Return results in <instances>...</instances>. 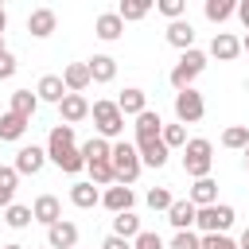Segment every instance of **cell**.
<instances>
[{"label": "cell", "mask_w": 249, "mask_h": 249, "mask_svg": "<svg viewBox=\"0 0 249 249\" xmlns=\"http://www.w3.org/2000/svg\"><path fill=\"white\" fill-rule=\"evenodd\" d=\"M70 202H74L78 210H93V206L101 202V191H97V183H89V179L74 183V187H70Z\"/></svg>", "instance_id": "cell-22"}, {"label": "cell", "mask_w": 249, "mask_h": 249, "mask_svg": "<svg viewBox=\"0 0 249 249\" xmlns=\"http://www.w3.org/2000/svg\"><path fill=\"white\" fill-rule=\"evenodd\" d=\"M160 136H163V144L175 152V148H183V144H187V124H179V121H175V124H163V132H160Z\"/></svg>", "instance_id": "cell-37"}, {"label": "cell", "mask_w": 249, "mask_h": 249, "mask_svg": "<svg viewBox=\"0 0 249 249\" xmlns=\"http://www.w3.org/2000/svg\"><path fill=\"white\" fill-rule=\"evenodd\" d=\"M167 249H202V233H195V230H175V237H171Z\"/></svg>", "instance_id": "cell-38"}, {"label": "cell", "mask_w": 249, "mask_h": 249, "mask_svg": "<svg viewBox=\"0 0 249 249\" xmlns=\"http://www.w3.org/2000/svg\"><path fill=\"white\" fill-rule=\"evenodd\" d=\"M12 74H16V54L4 51V54H0V82H8Z\"/></svg>", "instance_id": "cell-43"}, {"label": "cell", "mask_w": 249, "mask_h": 249, "mask_svg": "<svg viewBox=\"0 0 249 249\" xmlns=\"http://www.w3.org/2000/svg\"><path fill=\"white\" fill-rule=\"evenodd\" d=\"M206 51H198V47H191V51H179V62L171 66V74H167V82L175 86V93L179 89H191L195 82H198V74L206 70Z\"/></svg>", "instance_id": "cell-1"}, {"label": "cell", "mask_w": 249, "mask_h": 249, "mask_svg": "<svg viewBox=\"0 0 249 249\" xmlns=\"http://www.w3.org/2000/svg\"><path fill=\"white\" fill-rule=\"evenodd\" d=\"M237 249H249V226L241 230V237H237Z\"/></svg>", "instance_id": "cell-46"}, {"label": "cell", "mask_w": 249, "mask_h": 249, "mask_svg": "<svg viewBox=\"0 0 249 249\" xmlns=\"http://www.w3.org/2000/svg\"><path fill=\"white\" fill-rule=\"evenodd\" d=\"M43 163H47V148H39V144H23L19 152H16V171L19 175H39L43 171Z\"/></svg>", "instance_id": "cell-8"}, {"label": "cell", "mask_w": 249, "mask_h": 249, "mask_svg": "<svg viewBox=\"0 0 249 249\" xmlns=\"http://www.w3.org/2000/svg\"><path fill=\"white\" fill-rule=\"evenodd\" d=\"M31 214H35L39 226H54V222H62V202H58L54 195H39V198L31 202Z\"/></svg>", "instance_id": "cell-14"}, {"label": "cell", "mask_w": 249, "mask_h": 249, "mask_svg": "<svg viewBox=\"0 0 249 249\" xmlns=\"http://www.w3.org/2000/svg\"><path fill=\"white\" fill-rule=\"evenodd\" d=\"M58 171H66V175H78V171H86V156H82V148L74 144V148H62V152H54V156H47Z\"/></svg>", "instance_id": "cell-21"}, {"label": "cell", "mask_w": 249, "mask_h": 249, "mask_svg": "<svg viewBox=\"0 0 249 249\" xmlns=\"http://www.w3.org/2000/svg\"><path fill=\"white\" fill-rule=\"evenodd\" d=\"M152 8H156V0H121V8H117V12H121V19H124V23H136V19H144Z\"/></svg>", "instance_id": "cell-34"}, {"label": "cell", "mask_w": 249, "mask_h": 249, "mask_svg": "<svg viewBox=\"0 0 249 249\" xmlns=\"http://www.w3.org/2000/svg\"><path fill=\"white\" fill-rule=\"evenodd\" d=\"M245 163H249V144H245Z\"/></svg>", "instance_id": "cell-51"}, {"label": "cell", "mask_w": 249, "mask_h": 249, "mask_svg": "<svg viewBox=\"0 0 249 249\" xmlns=\"http://www.w3.org/2000/svg\"><path fill=\"white\" fill-rule=\"evenodd\" d=\"M202 249H237V241L226 233H202Z\"/></svg>", "instance_id": "cell-42"}, {"label": "cell", "mask_w": 249, "mask_h": 249, "mask_svg": "<svg viewBox=\"0 0 249 249\" xmlns=\"http://www.w3.org/2000/svg\"><path fill=\"white\" fill-rule=\"evenodd\" d=\"M35 93H39V101H51V105H58L70 89H66V82H62V74H43L39 78V86H35Z\"/></svg>", "instance_id": "cell-19"}, {"label": "cell", "mask_w": 249, "mask_h": 249, "mask_svg": "<svg viewBox=\"0 0 249 249\" xmlns=\"http://www.w3.org/2000/svg\"><path fill=\"white\" fill-rule=\"evenodd\" d=\"M101 249H132V241H128V237H117V233H109V237L101 241Z\"/></svg>", "instance_id": "cell-44"}, {"label": "cell", "mask_w": 249, "mask_h": 249, "mask_svg": "<svg viewBox=\"0 0 249 249\" xmlns=\"http://www.w3.org/2000/svg\"><path fill=\"white\" fill-rule=\"evenodd\" d=\"M62 82H66L70 93H86L89 82H93V74H89L86 62H70V66H62Z\"/></svg>", "instance_id": "cell-18"}, {"label": "cell", "mask_w": 249, "mask_h": 249, "mask_svg": "<svg viewBox=\"0 0 249 249\" xmlns=\"http://www.w3.org/2000/svg\"><path fill=\"white\" fill-rule=\"evenodd\" d=\"M117 105H121V113H124V117H140V113L148 109V93H144L140 86H124V89H121V97H117Z\"/></svg>", "instance_id": "cell-20"}, {"label": "cell", "mask_w": 249, "mask_h": 249, "mask_svg": "<svg viewBox=\"0 0 249 249\" xmlns=\"http://www.w3.org/2000/svg\"><path fill=\"white\" fill-rule=\"evenodd\" d=\"M233 218H237V210H233L230 202H214V206H198L195 226H198L202 233H226V230L233 226Z\"/></svg>", "instance_id": "cell-5"}, {"label": "cell", "mask_w": 249, "mask_h": 249, "mask_svg": "<svg viewBox=\"0 0 249 249\" xmlns=\"http://www.w3.org/2000/svg\"><path fill=\"white\" fill-rule=\"evenodd\" d=\"M4 222H8L12 230H27V226L35 222V214H31V206H19V202H12V206L4 210Z\"/></svg>", "instance_id": "cell-35"}, {"label": "cell", "mask_w": 249, "mask_h": 249, "mask_svg": "<svg viewBox=\"0 0 249 249\" xmlns=\"http://www.w3.org/2000/svg\"><path fill=\"white\" fill-rule=\"evenodd\" d=\"M0 4H8V0H0Z\"/></svg>", "instance_id": "cell-53"}, {"label": "cell", "mask_w": 249, "mask_h": 249, "mask_svg": "<svg viewBox=\"0 0 249 249\" xmlns=\"http://www.w3.org/2000/svg\"><path fill=\"white\" fill-rule=\"evenodd\" d=\"M86 171H89V183H97V187H113V183H117L113 160H97V163H86Z\"/></svg>", "instance_id": "cell-33"}, {"label": "cell", "mask_w": 249, "mask_h": 249, "mask_svg": "<svg viewBox=\"0 0 249 249\" xmlns=\"http://www.w3.org/2000/svg\"><path fill=\"white\" fill-rule=\"evenodd\" d=\"M249 144V124H230L222 132V148H233V152H245Z\"/></svg>", "instance_id": "cell-36"}, {"label": "cell", "mask_w": 249, "mask_h": 249, "mask_svg": "<svg viewBox=\"0 0 249 249\" xmlns=\"http://www.w3.org/2000/svg\"><path fill=\"white\" fill-rule=\"evenodd\" d=\"M245 89H249V78H245Z\"/></svg>", "instance_id": "cell-52"}, {"label": "cell", "mask_w": 249, "mask_h": 249, "mask_svg": "<svg viewBox=\"0 0 249 249\" xmlns=\"http://www.w3.org/2000/svg\"><path fill=\"white\" fill-rule=\"evenodd\" d=\"M163 39H167L175 51H191V47H195V27H191V19H171L167 31H163Z\"/></svg>", "instance_id": "cell-15"}, {"label": "cell", "mask_w": 249, "mask_h": 249, "mask_svg": "<svg viewBox=\"0 0 249 249\" xmlns=\"http://www.w3.org/2000/svg\"><path fill=\"white\" fill-rule=\"evenodd\" d=\"M86 66H89L93 82H101V86L117 78V58H113V54H93V58H86Z\"/></svg>", "instance_id": "cell-25"}, {"label": "cell", "mask_w": 249, "mask_h": 249, "mask_svg": "<svg viewBox=\"0 0 249 249\" xmlns=\"http://www.w3.org/2000/svg\"><path fill=\"white\" fill-rule=\"evenodd\" d=\"M8 109L31 121V117H35V109H39V93H35V89H16V93H12V101H8Z\"/></svg>", "instance_id": "cell-26"}, {"label": "cell", "mask_w": 249, "mask_h": 249, "mask_svg": "<svg viewBox=\"0 0 249 249\" xmlns=\"http://www.w3.org/2000/svg\"><path fill=\"white\" fill-rule=\"evenodd\" d=\"M241 51H245V54H249V31H245V39H241Z\"/></svg>", "instance_id": "cell-49"}, {"label": "cell", "mask_w": 249, "mask_h": 249, "mask_svg": "<svg viewBox=\"0 0 249 249\" xmlns=\"http://www.w3.org/2000/svg\"><path fill=\"white\" fill-rule=\"evenodd\" d=\"M132 121H136V140H148V136H160V132H163V121H160L156 109H144V113L132 117Z\"/></svg>", "instance_id": "cell-28"}, {"label": "cell", "mask_w": 249, "mask_h": 249, "mask_svg": "<svg viewBox=\"0 0 249 249\" xmlns=\"http://www.w3.org/2000/svg\"><path fill=\"white\" fill-rule=\"evenodd\" d=\"M0 249H27V245H19V241H12V245H0Z\"/></svg>", "instance_id": "cell-48"}, {"label": "cell", "mask_w": 249, "mask_h": 249, "mask_svg": "<svg viewBox=\"0 0 249 249\" xmlns=\"http://www.w3.org/2000/svg\"><path fill=\"white\" fill-rule=\"evenodd\" d=\"M58 113H62V121H66V124L86 121V117H89V101H86V93H66V97L58 101Z\"/></svg>", "instance_id": "cell-16"}, {"label": "cell", "mask_w": 249, "mask_h": 249, "mask_svg": "<svg viewBox=\"0 0 249 249\" xmlns=\"http://www.w3.org/2000/svg\"><path fill=\"white\" fill-rule=\"evenodd\" d=\"M113 171H117V183H136L140 179V171H144V160H140V152H136V140H113Z\"/></svg>", "instance_id": "cell-2"}, {"label": "cell", "mask_w": 249, "mask_h": 249, "mask_svg": "<svg viewBox=\"0 0 249 249\" xmlns=\"http://www.w3.org/2000/svg\"><path fill=\"white\" fill-rule=\"evenodd\" d=\"M82 156H86V163L109 160V156H113V140H105V136H89V140L82 144Z\"/></svg>", "instance_id": "cell-31"}, {"label": "cell", "mask_w": 249, "mask_h": 249, "mask_svg": "<svg viewBox=\"0 0 249 249\" xmlns=\"http://www.w3.org/2000/svg\"><path fill=\"white\" fill-rule=\"evenodd\" d=\"M195 218H198V206H195L191 198H175L171 210H167V222H171L175 230H195Z\"/></svg>", "instance_id": "cell-17"}, {"label": "cell", "mask_w": 249, "mask_h": 249, "mask_svg": "<svg viewBox=\"0 0 249 249\" xmlns=\"http://www.w3.org/2000/svg\"><path fill=\"white\" fill-rule=\"evenodd\" d=\"M210 167H214V144H210L206 136H191V140L183 144V171H187L191 179H206Z\"/></svg>", "instance_id": "cell-3"}, {"label": "cell", "mask_w": 249, "mask_h": 249, "mask_svg": "<svg viewBox=\"0 0 249 249\" xmlns=\"http://www.w3.org/2000/svg\"><path fill=\"white\" fill-rule=\"evenodd\" d=\"M202 12L210 23H226L230 16H237V0H202Z\"/></svg>", "instance_id": "cell-29"}, {"label": "cell", "mask_w": 249, "mask_h": 249, "mask_svg": "<svg viewBox=\"0 0 249 249\" xmlns=\"http://www.w3.org/2000/svg\"><path fill=\"white\" fill-rule=\"evenodd\" d=\"M187 198L195 202V206H214L218 202V183L206 175V179H195L191 183V191H187Z\"/></svg>", "instance_id": "cell-24"}, {"label": "cell", "mask_w": 249, "mask_h": 249, "mask_svg": "<svg viewBox=\"0 0 249 249\" xmlns=\"http://www.w3.org/2000/svg\"><path fill=\"white\" fill-rule=\"evenodd\" d=\"M171 202H175V195H171L167 187H152V191H148V206H152V210H163V214H167Z\"/></svg>", "instance_id": "cell-39"}, {"label": "cell", "mask_w": 249, "mask_h": 249, "mask_svg": "<svg viewBox=\"0 0 249 249\" xmlns=\"http://www.w3.org/2000/svg\"><path fill=\"white\" fill-rule=\"evenodd\" d=\"M27 31H31V39H51V35L58 31L54 8H35V12L27 16Z\"/></svg>", "instance_id": "cell-9"}, {"label": "cell", "mask_w": 249, "mask_h": 249, "mask_svg": "<svg viewBox=\"0 0 249 249\" xmlns=\"http://www.w3.org/2000/svg\"><path fill=\"white\" fill-rule=\"evenodd\" d=\"M132 202H136V195H132V187H128V183H113V187H105V191H101V206H105V210H113V214L132 210Z\"/></svg>", "instance_id": "cell-10"}, {"label": "cell", "mask_w": 249, "mask_h": 249, "mask_svg": "<svg viewBox=\"0 0 249 249\" xmlns=\"http://www.w3.org/2000/svg\"><path fill=\"white\" fill-rule=\"evenodd\" d=\"M136 152H140V160H144V167H163L167 163V156H171V148L163 144V136H148V140H136Z\"/></svg>", "instance_id": "cell-7"}, {"label": "cell", "mask_w": 249, "mask_h": 249, "mask_svg": "<svg viewBox=\"0 0 249 249\" xmlns=\"http://www.w3.org/2000/svg\"><path fill=\"white\" fill-rule=\"evenodd\" d=\"M74 124H66V121H58L51 132H47V156H54V152H62V148H74Z\"/></svg>", "instance_id": "cell-23"}, {"label": "cell", "mask_w": 249, "mask_h": 249, "mask_svg": "<svg viewBox=\"0 0 249 249\" xmlns=\"http://www.w3.org/2000/svg\"><path fill=\"white\" fill-rule=\"evenodd\" d=\"M140 230H144V226H140V218H136L132 210H121V214H113V233H117V237H128V241H132Z\"/></svg>", "instance_id": "cell-32"}, {"label": "cell", "mask_w": 249, "mask_h": 249, "mask_svg": "<svg viewBox=\"0 0 249 249\" xmlns=\"http://www.w3.org/2000/svg\"><path fill=\"white\" fill-rule=\"evenodd\" d=\"M237 19H241V27L249 31V0H237Z\"/></svg>", "instance_id": "cell-45"}, {"label": "cell", "mask_w": 249, "mask_h": 249, "mask_svg": "<svg viewBox=\"0 0 249 249\" xmlns=\"http://www.w3.org/2000/svg\"><path fill=\"white\" fill-rule=\"evenodd\" d=\"M16 191H19V171L16 167H0V210L12 206Z\"/></svg>", "instance_id": "cell-30"}, {"label": "cell", "mask_w": 249, "mask_h": 249, "mask_svg": "<svg viewBox=\"0 0 249 249\" xmlns=\"http://www.w3.org/2000/svg\"><path fill=\"white\" fill-rule=\"evenodd\" d=\"M93 35H97L101 43H117V39L124 35V19H121V12H101V16L93 19Z\"/></svg>", "instance_id": "cell-11"}, {"label": "cell", "mask_w": 249, "mask_h": 249, "mask_svg": "<svg viewBox=\"0 0 249 249\" xmlns=\"http://www.w3.org/2000/svg\"><path fill=\"white\" fill-rule=\"evenodd\" d=\"M89 117H93L97 136H105V140H121V132H124V113H121L117 101H93V105H89Z\"/></svg>", "instance_id": "cell-4"}, {"label": "cell", "mask_w": 249, "mask_h": 249, "mask_svg": "<svg viewBox=\"0 0 249 249\" xmlns=\"http://www.w3.org/2000/svg\"><path fill=\"white\" fill-rule=\"evenodd\" d=\"M4 51H8V47H4V35H0V54H4Z\"/></svg>", "instance_id": "cell-50"}, {"label": "cell", "mask_w": 249, "mask_h": 249, "mask_svg": "<svg viewBox=\"0 0 249 249\" xmlns=\"http://www.w3.org/2000/svg\"><path fill=\"white\" fill-rule=\"evenodd\" d=\"M156 12H160V16H167V19H183L187 0H156Z\"/></svg>", "instance_id": "cell-41"}, {"label": "cell", "mask_w": 249, "mask_h": 249, "mask_svg": "<svg viewBox=\"0 0 249 249\" xmlns=\"http://www.w3.org/2000/svg\"><path fill=\"white\" fill-rule=\"evenodd\" d=\"M132 249H167V245H163V237H160L156 230H140V233L132 237Z\"/></svg>", "instance_id": "cell-40"}, {"label": "cell", "mask_w": 249, "mask_h": 249, "mask_svg": "<svg viewBox=\"0 0 249 249\" xmlns=\"http://www.w3.org/2000/svg\"><path fill=\"white\" fill-rule=\"evenodd\" d=\"M171 109H175V121L179 124H198L202 117H206V101H202V93L191 86V89H179L175 93V101H171Z\"/></svg>", "instance_id": "cell-6"}, {"label": "cell", "mask_w": 249, "mask_h": 249, "mask_svg": "<svg viewBox=\"0 0 249 249\" xmlns=\"http://www.w3.org/2000/svg\"><path fill=\"white\" fill-rule=\"evenodd\" d=\"M47 245L51 249H78V226L74 222H54V226H47Z\"/></svg>", "instance_id": "cell-12"}, {"label": "cell", "mask_w": 249, "mask_h": 249, "mask_svg": "<svg viewBox=\"0 0 249 249\" xmlns=\"http://www.w3.org/2000/svg\"><path fill=\"white\" fill-rule=\"evenodd\" d=\"M27 124H31V121L19 117V113H12V109L0 113V140H19V136L27 132Z\"/></svg>", "instance_id": "cell-27"}, {"label": "cell", "mask_w": 249, "mask_h": 249, "mask_svg": "<svg viewBox=\"0 0 249 249\" xmlns=\"http://www.w3.org/2000/svg\"><path fill=\"white\" fill-rule=\"evenodd\" d=\"M43 249H51V245H43Z\"/></svg>", "instance_id": "cell-54"}, {"label": "cell", "mask_w": 249, "mask_h": 249, "mask_svg": "<svg viewBox=\"0 0 249 249\" xmlns=\"http://www.w3.org/2000/svg\"><path fill=\"white\" fill-rule=\"evenodd\" d=\"M8 31V12H4V4H0V35Z\"/></svg>", "instance_id": "cell-47"}, {"label": "cell", "mask_w": 249, "mask_h": 249, "mask_svg": "<svg viewBox=\"0 0 249 249\" xmlns=\"http://www.w3.org/2000/svg\"><path fill=\"white\" fill-rule=\"evenodd\" d=\"M237 54H241V39H237V35L218 31V35L210 39V58H218V62H233Z\"/></svg>", "instance_id": "cell-13"}]
</instances>
